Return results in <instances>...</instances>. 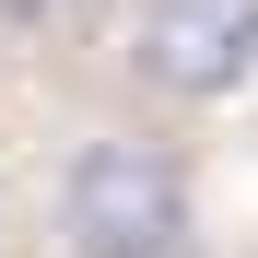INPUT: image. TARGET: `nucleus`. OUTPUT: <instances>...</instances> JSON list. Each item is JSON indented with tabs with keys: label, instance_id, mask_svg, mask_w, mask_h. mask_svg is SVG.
Returning <instances> with one entry per match:
<instances>
[{
	"label": "nucleus",
	"instance_id": "f257e3e1",
	"mask_svg": "<svg viewBox=\"0 0 258 258\" xmlns=\"http://www.w3.org/2000/svg\"><path fill=\"white\" fill-rule=\"evenodd\" d=\"M59 246L71 258H200V200L164 141H82L59 176Z\"/></svg>",
	"mask_w": 258,
	"mask_h": 258
},
{
	"label": "nucleus",
	"instance_id": "f03ea898",
	"mask_svg": "<svg viewBox=\"0 0 258 258\" xmlns=\"http://www.w3.org/2000/svg\"><path fill=\"white\" fill-rule=\"evenodd\" d=\"M129 71L176 106H223L258 82V0H129Z\"/></svg>",
	"mask_w": 258,
	"mask_h": 258
}]
</instances>
